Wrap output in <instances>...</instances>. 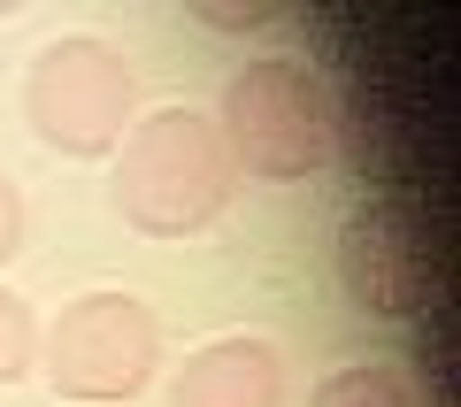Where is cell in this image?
Wrapping results in <instances>:
<instances>
[{"label":"cell","instance_id":"6da1fadb","mask_svg":"<svg viewBox=\"0 0 461 407\" xmlns=\"http://www.w3.org/2000/svg\"><path fill=\"white\" fill-rule=\"evenodd\" d=\"M215 139H223L230 169L262 185H308L339 162L346 123L339 93L315 62L300 54H254L247 69H230L223 108H215Z\"/></svg>","mask_w":461,"mask_h":407},{"label":"cell","instance_id":"7a4b0ae2","mask_svg":"<svg viewBox=\"0 0 461 407\" xmlns=\"http://www.w3.org/2000/svg\"><path fill=\"white\" fill-rule=\"evenodd\" d=\"M230 185L239 169L215 139V115L200 108L131 115L123 147H115V215L139 239H200L230 208Z\"/></svg>","mask_w":461,"mask_h":407},{"label":"cell","instance_id":"3957f363","mask_svg":"<svg viewBox=\"0 0 461 407\" xmlns=\"http://www.w3.org/2000/svg\"><path fill=\"white\" fill-rule=\"evenodd\" d=\"M131 62L93 32L54 39L47 54H32L23 69V123L39 147L69 154V162H100L123 147L131 131Z\"/></svg>","mask_w":461,"mask_h":407},{"label":"cell","instance_id":"277c9868","mask_svg":"<svg viewBox=\"0 0 461 407\" xmlns=\"http://www.w3.org/2000/svg\"><path fill=\"white\" fill-rule=\"evenodd\" d=\"M47 384L77 407H123L162 369V315L139 293H77L47 323Z\"/></svg>","mask_w":461,"mask_h":407},{"label":"cell","instance_id":"5b68a950","mask_svg":"<svg viewBox=\"0 0 461 407\" xmlns=\"http://www.w3.org/2000/svg\"><path fill=\"white\" fill-rule=\"evenodd\" d=\"M339 285L346 300L377 323H408V315L430 308V261H423V239L400 208L369 200L339 223Z\"/></svg>","mask_w":461,"mask_h":407},{"label":"cell","instance_id":"8992f818","mask_svg":"<svg viewBox=\"0 0 461 407\" xmlns=\"http://www.w3.org/2000/svg\"><path fill=\"white\" fill-rule=\"evenodd\" d=\"M169 407H285V354H277V339H254V330L208 339L177 369Z\"/></svg>","mask_w":461,"mask_h":407},{"label":"cell","instance_id":"52a82bcc","mask_svg":"<svg viewBox=\"0 0 461 407\" xmlns=\"http://www.w3.org/2000/svg\"><path fill=\"white\" fill-rule=\"evenodd\" d=\"M308 407H430L400 361H354V369H330L308 392Z\"/></svg>","mask_w":461,"mask_h":407},{"label":"cell","instance_id":"ba28073f","mask_svg":"<svg viewBox=\"0 0 461 407\" xmlns=\"http://www.w3.org/2000/svg\"><path fill=\"white\" fill-rule=\"evenodd\" d=\"M32 369H39V315L23 293L0 285V384H23Z\"/></svg>","mask_w":461,"mask_h":407},{"label":"cell","instance_id":"9c48e42d","mask_svg":"<svg viewBox=\"0 0 461 407\" xmlns=\"http://www.w3.org/2000/svg\"><path fill=\"white\" fill-rule=\"evenodd\" d=\"M200 23H208V32H223V39H254V32H269V23H277V8H193Z\"/></svg>","mask_w":461,"mask_h":407},{"label":"cell","instance_id":"30bf717a","mask_svg":"<svg viewBox=\"0 0 461 407\" xmlns=\"http://www.w3.org/2000/svg\"><path fill=\"white\" fill-rule=\"evenodd\" d=\"M23 231H32V208H23L16 177H0V261H16V254H23Z\"/></svg>","mask_w":461,"mask_h":407}]
</instances>
